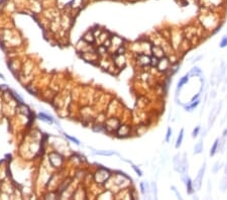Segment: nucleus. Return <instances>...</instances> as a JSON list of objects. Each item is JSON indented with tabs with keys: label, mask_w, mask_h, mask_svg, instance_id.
<instances>
[{
	"label": "nucleus",
	"mask_w": 227,
	"mask_h": 200,
	"mask_svg": "<svg viewBox=\"0 0 227 200\" xmlns=\"http://www.w3.org/2000/svg\"><path fill=\"white\" fill-rule=\"evenodd\" d=\"M205 171H206V162L203 163V165H202V167L200 168V170L198 171L197 177H196V179L193 181L194 188H195L197 191H199V190L201 189V186H202V182H203V177H204Z\"/></svg>",
	"instance_id": "1"
},
{
	"label": "nucleus",
	"mask_w": 227,
	"mask_h": 200,
	"mask_svg": "<svg viewBox=\"0 0 227 200\" xmlns=\"http://www.w3.org/2000/svg\"><path fill=\"white\" fill-rule=\"evenodd\" d=\"M49 163L52 164V167H55V168H59V167L62 166L64 159L59 153L52 152L49 155Z\"/></svg>",
	"instance_id": "2"
},
{
	"label": "nucleus",
	"mask_w": 227,
	"mask_h": 200,
	"mask_svg": "<svg viewBox=\"0 0 227 200\" xmlns=\"http://www.w3.org/2000/svg\"><path fill=\"white\" fill-rule=\"evenodd\" d=\"M110 178V172L104 168H100L95 174V181L97 183H104Z\"/></svg>",
	"instance_id": "3"
},
{
	"label": "nucleus",
	"mask_w": 227,
	"mask_h": 200,
	"mask_svg": "<svg viewBox=\"0 0 227 200\" xmlns=\"http://www.w3.org/2000/svg\"><path fill=\"white\" fill-rule=\"evenodd\" d=\"M120 126V121L119 119L117 118H109L107 119L106 122H105V129H106L108 132H116Z\"/></svg>",
	"instance_id": "4"
},
{
	"label": "nucleus",
	"mask_w": 227,
	"mask_h": 200,
	"mask_svg": "<svg viewBox=\"0 0 227 200\" xmlns=\"http://www.w3.org/2000/svg\"><path fill=\"white\" fill-rule=\"evenodd\" d=\"M171 66H172V64L170 62V60H169V58L164 57V58H162V59L159 60V63H157V69L160 72L166 73V72L169 71V69L171 68Z\"/></svg>",
	"instance_id": "5"
},
{
	"label": "nucleus",
	"mask_w": 227,
	"mask_h": 200,
	"mask_svg": "<svg viewBox=\"0 0 227 200\" xmlns=\"http://www.w3.org/2000/svg\"><path fill=\"white\" fill-rule=\"evenodd\" d=\"M151 54H153V56H154V57L157 58V59H162V58L166 57V52H165V50L163 49V47L151 46Z\"/></svg>",
	"instance_id": "6"
},
{
	"label": "nucleus",
	"mask_w": 227,
	"mask_h": 200,
	"mask_svg": "<svg viewBox=\"0 0 227 200\" xmlns=\"http://www.w3.org/2000/svg\"><path fill=\"white\" fill-rule=\"evenodd\" d=\"M136 61L140 66H148L151 65V58L146 54H138L136 57Z\"/></svg>",
	"instance_id": "7"
},
{
	"label": "nucleus",
	"mask_w": 227,
	"mask_h": 200,
	"mask_svg": "<svg viewBox=\"0 0 227 200\" xmlns=\"http://www.w3.org/2000/svg\"><path fill=\"white\" fill-rule=\"evenodd\" d=\"M116 132L119 138H126L130 135V126H126V124H123V126L120 124L119 129L116 130Z\"/></svg>",
	"instance_id": "8"
},
{
	"label": "nucleus",
	"mask_w": 227,
	"mask_h": 200,
	"mask_svg": "<svg viewBox=\"0 0 227 200\" xmlns=\"http://www.w3.org/2000/svg\"><path fill=\"white\" fill-rule=\"evenodd\" d=\"M226 69H227V67L225 65V63L222 62L221 63V65L219 66V70H218V73H217V83L222 82L223 78L225 77Z\"/></svg>",
	"instance_id": "9"
},
{
	"label": "nucleus",
	"mask_w": 227,
	"mask_h": 200,
	"mask_svg": "<svg viewBox=\"0 0 227 200\" xmlns=\"http://www.w3.org/2000/svg\"><path fill=\"white\" fill-rule=\"evenodd\" d=\"M183 180H184L185 184H186V187H187V193L188 194H193V192L195 191V188H194V185H193V181L190 179L189 177H188V175L186 176H184L183 178Z\"/></svg>",
	"instance_id": "10"
},
{
	"label": "nucleus",
	"mask_w": 227,
	"mask_h": 200,
	"mask_svg": "<svg viewBox=\"0 0 227 200\" xmlns=\"http://www.w3.org/2000/svg\"><path fill=\"white\" fill-rule=\"evenodd\" d=\"M174 169L175 171L181 173L182 171V159H181V155L177 154L175 157H174Z\"/></svg>",
	"instance_id": "11"
},
{
	"label": "nucleus",
	"mask_w": 227,
	"mask_h": 200,
	"mask_svg": "<svg viewBox=\"0 0 227 200\" xmlns=\"http://www.w3.org/2000/svg\"><path fill=\"white\" fill-rule=\"evenodd\" d=\"M181 174L183 175V176H186V175H188V160H187V154H186V153H184V154H183Z\"/></svg>",
	"instance_id": "12"
},
{
	"label": "nucleus",
	"mask_w": 227,
	"mask_h": 200,
	"mask_svg": "<svg viewBox=\"0 0 227 200\" xmlns=\"http://www.w3.org/2000/svg\"><path fill=\"white\" fill-rule=\"evenodd\" d=\"M188 82H189V74H186L184 77H182L181 79H180L178 86H177V93L180 92V90L183 88V86H184L185 84H187Z\"/></svg>",
	"instance_id": "13"
},
{
	"label": "nucleus",
	"mask_w": 227,
	"mask_h": 200,
	"mask_svg": "<svg viewBox=\"0 0 227 200\" xmlns=\"http://www.w3.org/2000/svg\"><path fill=\"white\" fill-rule=\"evenodd\" d=\"M199 104H200V100L197 99V100H195V101L191 102L189 105H184V107H185V109H186L187 111H190V112H191V111H193L196 107L198 106Z\"/></svg>",
	"instance_id": "14"
},
{
	"label": "nucleus",
	"mask_w": 227,
	"mask_h": 200,
	"mask_svg": "<svg viewBox=\"0 0 227 200\" xmlns=\"http://www.w3.org/2000/svg\"><path fill=\"white\" fill-rule=\"evenodd\" d=\"M219 141L220 138H216L214 144H213V146L211 147V150H210V156L213 157V156H215L216 153L218 152V147H219Z\"/></svg>",
	"instance_id": "15"
},
{
	"label": "nucleus",
	"mask_w": 227,
	"mask_h": 200,
	"mask_svg": "<svg viewBox=\"0 0 227 200\" xmlns=\"http://www.w3.org/2000/svg\"><path fill=\"white\" fill-rule=\"evenodd\" d=\"M83 4H84L83 0H72L70 5L73 9H80V8L83 6Z\"/></svg>",
	"instance_id": "16"
},
{
	"label": "nucleus",
	"mask_w": 227,
	"mask_h": 200,
	"mask_svg": "<svg viewBox=\"0 0 227 200\" xmlns=\"http://www.w3.org/2000/svg\"><path fill=\"white\" fill-rule=\"evenodd\" d=\"M188 74H189V77L201 76L202 71H201V69L199 68V67H194V68H192V70H191Z\"/></svg>",
	"instance_id": "17"
},
{
	"label": "nucleus",
	"mask_w": 227,
	"mask_h": 200,
	"mask_svg": "<svg viewBox=\"0 0 227 200\" xmlns=\"http://www.w3.org/2000/svg\"><path fill=\"white\" fill-rule=\"evenodd\" d=\"M183 138H184V129H182L181 130H180V133H179L178 138H177V141H176V149H179L180 147L182 146Z\"/></svg>",
	"instance_id": "18"
},
{
	"label": "nucleus",
	"mask_w": 227,
	"mask_h": 200,
	"mask_svg": "<svg viewBox=\"0 0 227 200\" xmlns=\"http://www.w3.org/2000/svg\"><path fill=\"white\" fill-rule=\"evenodd\" d=\"M202 152H203V143H202V141H200L194 147V154L198 155V154H201Z\"/></svg>",
	"instance_id": "19"
},
{
	"label": "nucleus",
	"mask_w": 227,
	"mask_h": 200,
	"mask_svg": "<svg viewBox=\"0 0 227 200\" xmlns=\"http://www.w3.org/2000/svg\"><path fill=\"white\" fill-rule=\"evenodd\" d=\"M219 188L222 192H225V191L227 190V175H225V176L222 178V180H221V182H220V185H219Z\"/></svg>",
	"instance_id": "20"
},
{
	"label": "nucleus",
	"mask_w": 227,
	"mask_h": 200,
	"mask_svg": "<svg viewBox=\"0 0 227 200\" xmlns=\"http://www.w3.org/2000/svg\"><path fill=\"white\" fill-rule=\"evenodd\" d=\"M84 38V41H87V43H93L94 40H95V38H94L93 33H92V32H90L86 33V35H84V38Z\"/></svg>",
	"instance_id": "21"
},
{
	"label": "nucleus",
	"mask_w": 227,
	"mask_h": 200,
	"mask_svg": "<svg viewBox=\"0 0 227 200\" xmlns=\"http://www.w3.org/2000/svg\"><path fill=\"white\" fill-rule=\"evenodd\" d=\"M221 164L219 161H217L215 164H214V166H213V168H212V173L213 174H216V173H218V171L220 170V168H221Z\"/></svg>",
	"instance_id": "22"
},
{
	"label": "nucleus",
	"mask_w": 227,
	"mask_h": 200,
	"mask_svg": "<svg viewBox=\"0 0 227 200\" xmlns=\"http://www.w3.org/2000/svg\"><path fill=\"white\" fill-rule=\"evenodd\" d=\"M40 118L41 120H45L46 122H52V117L45 114V113H40Z\"/></svg>",
	"instance_id": "23"
},
{
	"label": "nucleus",
	"mask_w": 227,
	"mask_h": 200,
	"mask_svg": "<svg viewBox=\"0 0 227 200\" xmlns=\"http://www.w3.org/2000/svg\"><path fill=\"white\" fill-rule=\"evenodd\" d=\"M219 47H220V48H222V49L226 48V47H227V35H223L222 38H221V41H220V43H219Z\"/></svg>",
	"instance_id": "24"
},
{
	"label": "nucleus",
	"mask_w": 227,
	"mask_h": 200,
	"mask_svg": "<svg viewBox=\"0 0 227 200\" xmlns=\"http://www.w3.org/2000/svg\"><path fill=\"white\" fill-rule=\"evenodd\" d=\"M200 130H201V126H196L195 129H194L193 132H192V138H197L198 135H199V132H200Z\"/></svg>",
	"instance_id": "25"
},
{
	"label": "nucleus",
	"mask_w": 227,
	"mask_h": 200,
	"mask_svg": "<svg viewBox=\"0 0 227 200\" xmlns=\"http://www.w3.org/2000/svg\"><path fill=\"white\" fill-rule=\"evenodd\" d=\"M151 190H153V194L154 196V199L157 198V184L156 182H153L151 183Z\"/></svg>",
	"instance_id": "26"
},
{
	"label": "nucleus",
	"mask_w": 227,
	"mask_h": 200,
	"mask_svg": "<svg viewBox=\"0 0 227 200\" xmlns=\"http://www.w3.org/2000/svg\"><path fill=\"white\" fill-rule=\"evenodd\" d=\"M172 129L171 127H169L168 129V132H167V135H166V141H170V138L172 137Z\"/></svg>",
	"instance_id": "27"
},
{
	"label": "nucleus",
	"mask_w": 227,
	"mask_h": 200,
	"mask_svg": "<svg viewBox=\"0 0 227 200\" xmlns=\"http://www.w3.org/2000/svg\"><path fill=\"white\" fill-rule=\"evenodd\" d=\"M96 154L104 155V156H111V155H114L115 153L114 152H96Z\"/></svg>",
	"instance_id": "28"
},
{
	"label": "nucleus",
	"mask_w": 227,
	"mask_h": 200,
	"mask_svg": "<svg viewBox=\"0 0 227 200\" xmlns=\"http://www.w3.org/2000/svg\"><path fill=\"white\" fill-rule=\"evenodd\" d=\"M132 168H133V170L135 171V173H136L138 176H142V171L139 170V169L137 168L136 166H132Z\"/></svg>",
	"instance_id": "29"
},
{
	"label": "nucleus",
	"mask_w": 227,
	"mask_h": 200,
	"mask_svg": "<svg viewBox=\"0 0 227 200\" xmlns=\"http://www.w3.org/2000/svg\"><path fill=\"white\" fill-rule=\"evenodd\" d=\"M172 189H173V190H174V192H175V194L177 195V197H178L179 199H182V196L180 195V193L178 192V190H177V189H176L175 186H172Z\"/></svg>",
	"instance_id": "30"
},
{
	"label": "nucleus",
	"mask_w": 227,
	"mask_h": 200,
	"mask_svg": "<svg viewBox=\"0 0 227 200\" xmlns=\"http://www.w3.org/2000/svg\"><path fill=\"white\" fill-rule=\"evenodd\" d=\"M145 182H142L140 183V189H142V193L145 195Z\"/></svg>",
	"instance_id": "31"
},
{
	"label": "nucleus",
	"mask_w": 227,
	"mask_h": 200,
	"mask_svg": "<svg viewBox=\"0 0 227 200\" xmlns=\"http://www.w3.org/2000/svg\"><path fill=\"white\" fill-rule=\"evenodd\" d=\"M66 137H67L69 140H71L72 141H75V143H76L77 144H79V141L78 140H76V138H72V137H69V135H66Z\"/></svg>",
	"instance_id": "32"
},
{
	"label": "nucleus",
	"mask_w": 227,
	"mask_h": 200,
	"mask_svg": "<svg viewBox=\"0 0 227 200\" xmlns=\"http://www.w3.org/2000/svg\"><path fill=\"white\" fill-rule=\"evenodd\" d=\"M227 137V129H224V132L222 133V138H226Z\"/></svg>",
	"instance_id": "33"
},
{
	"label": "nucleus",
	"mask_w": 227,
	"mask_h": 200,
	"mask_svg": "<svg viewBox=\"0 0 227 200\" xmlns=\"http://www.w3.org/2000/svg\"><path fill=\"white\" fill-rule=\"evenodd\" d=\"M215 96H216V92H215L214 90H213L212 92H211V94H210V97H212V98H214Z\"/></svg>",
	"instance_id": "34"
},
{
	"label": "nucleus",
	"mask_w": 227,
	"mask_h": 200,
	"mask_svg": "<svg viewBox=\"0 0 227 200\" xmlns=\"http://www.w3.org/2000/svg\"><path fill=\"white\" fill-rule=\"evenodd\" d=\"M224 173H225V175H227V163L225 165V169H224Z\"/></svg>",
	"instance_id": "35"
},
{
	"label": "nucleus",
	"mask_w": 227,
	"mask_h": 200,
	"mask_svg": "<svg viewBox=\"0 0 227 200\" xmlns=\"http://www.w3.org/2000/svg\"><path fill=\"white\" fill-rule=\"evenodd\" d=\"M2 1H3V0H0V3H1V2H2Z\"/></svg>",
	"instance_id": "36"
}]
</instances>
